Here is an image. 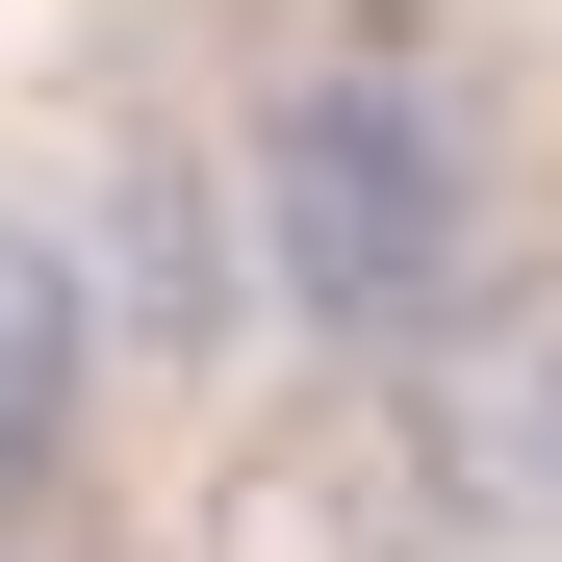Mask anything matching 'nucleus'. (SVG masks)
<instances>
[{
	"mask_svg": "<svg viewBox=\"0 0 562 562\" xmlns=\"http://www.w3.org/2000/svg\"><path fill=\"white\" fill-rule=\"evenodd\" d=\"M231 231H256V307H281V333L460 358V333H486V103H460L409 26H333V52L256 103Z\"/></svg>",
	"mask_w": 562,
	"mask_h": 562,
	"instance_id": "1",
	"label": "nucleus"
},
{
	"mask_svg": "<svg viewBox=\"0 0 562 562\" xmlns=\"http://www.w3.org/2000/svg\"><path fill=\"white\" fill-rule=\"evenodd\" d=\"M77 281H103V358H128V333H179V358L256 333V231H231V179H205V154H128V179H103V231H77Z\"/></svg>",
	"mask_w": 562,
	"mask_h": 562,
	"instance_id": "2",
	"label": "nucleus"
},
{
	"mask_svg": "<svg viewBox=\"0 0 562 562\" xmlns=\"http://www.w3.org/2000/svg\"><path fill=\"white\" fill-rule=\"evenodd\" d=\"M77 435H103V281H77V231L0 205V512L77 486Z\"/></svg>",
	"mask_w": 562,
	"mask_h": 562,
	"instance_id": "3",
	"label": "nucleus"
}]
</instances>
